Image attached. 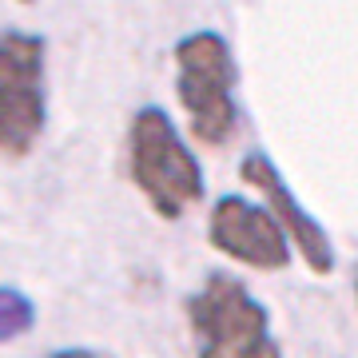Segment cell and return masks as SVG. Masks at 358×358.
<instances>
[{"mask_svg": "<svg viewBox=\"0 0 358 358\" xmlns=\"http://www.w3.org/2000/svg\"><path fill=\"white\" fill-rule=\"evenodd\" d=\"M128 179L159 219L176 223L207 195L203 167L164 108H140L128 124Z\"/></svg>", "mask_w": 358, "mask_h": 358, "instance_id": "6da1fadb", "label": "cell"}, {"mask_svg": "<svg viewBox=\"0 0 358 358\" xmlns=\"http://www.w3.org/2000/svg\"><path fill=\"white\" fill-rule=\"evenodd\" d=\"M171 56H176V96L187 112L192 136L203 148H223L239 128V108H235L239 64L227 36L199 28L179 40Z\"/></svg>", "mask_w": 358, "mask_h": 358, "instance_id": "7a4b0ae2", "label": "cell"}, {"mask_svg": "<svg viewBox=\"0 0 358 358\" xmlns=\"http://www.w3.org/2000/svg\"><path fill=\"white\" fill-rule=\"evenodd\" d=\"M187 322L195 358H282L271 334V310L227 271H211L199 291L187 294Z\"/></svg>", "mask_w": 358, "mask_h": 358, "instance_id": "3957f363", "label": "cell"}, {"mask_svg": "<svg viewBox=\"0 0 358 358\" xmlns=\"http://www.w3.org/2000/svg\"><path fill=\"white\" fill-rule=\"evenodd\" d=\"M48 128V40L28 28L0 32V155L28 159Z\"/></svg>", "mask_w": 358, "mask_h": 358, "instance_id": "277c9868", "label": "cell"}, {"mask_svg": "<svg viewBox=\"0 0 358 358\" xmlns=\"http://www.w3.org/2000/svg\"><path fill=\"white\" fill-rule=\"evenodd\" d=\"M207 243L219 255L235 259L255 271H282L291 267V243L279 223L267 215V207L251 203L243 195H219L207 215Z\"/></svg>", "mask_w": 358, "mask_h": 358, "instance_id": "5b68a950", "label": "cell"}, {"mask_svg": "<svg viewBox=\"0 0 358 358\" xmlns=\"http://www.w3.org/2000/svg\"><path fill=\"white\" fill-rule=\"evenodd\" d=\"M239 179L251 183V187L263 195L267 215L279 223V231L287 235V243H294V251L303 255V263H307L315 275H331V271H334V243H331V235L322 231V223L310 215V211H303V203L291 195L282 171L275 167V159L263 155V152L243 155V164H239Z\"/></svg>", "mask_w": 358, "mask_h": 358, "instance_id": "8992f818", "label": "cell"}, {"mask_svg": "<svg viewBox=\"0 0 358 358\" xmlns=\"http://www.w3.org/2000/svg\"><path fill=\"white\" fill-rule=\"evenodd\" d=\"M32 322H36L32 299L16 287H0V343H13V338L28 334Z\"/></svg>", "mask_w": 358, "mask_h": 358, "instance_id": "52a82bcc", "label": "cell"}, {"mask_svg": "<svg viewBox=\"0 0 358 358\" xmlns=\"http://www.w3.org/2000/svg\"><path fill=\"white\" fill-rule=\"evenodd\" d=\"M48 358H103V355H96V350H80V346H68V350H56V355H48Z\"/></svg>", "mask_w": 358, "mask_h": 358, "instance_id": "ba28073f", "label": "cell"}, {"mask_svg": "<svg viewBox=\"0 0 358 358\" xmlns=\"http://www.w3.org/2000/svg\"><path fill=\"white\" fill-rule=\"evenodd\" d=\"M355 303H358V267H355Z\"/></svg>", "mask_w": 358, "mask_h": 358, "instance_id": "9c48e42d", "label": "cell"}, {"mask_svg": "<svg viewBox=\"0 0 358 358\" xmlns=\"http://www.w3.org/2000/svg\"><path fill=\"white\" fill-rule=\"evenodd\" d=\"M16 4H36V0H16Z\"/></svg>", "mask_w": 358, "mask_h": 358, "instance_id": "30bf717a", "label": "cell"}]
</instances>
